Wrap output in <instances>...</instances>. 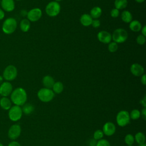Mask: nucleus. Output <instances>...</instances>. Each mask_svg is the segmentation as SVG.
Segmentation results:
<instances>
[{
  "instance_id": "nucleus-1",
  "label": "nucleus",
  "mask_w": 146,
  "mask_h": 146,
  "mask_svg": "<svg viewBox=\"0 0 146 146\" xmlns=\"http://www.w3.org/2000/svg\"><path fill=\"white\" fill-rule=\"evenodd\" d=\"M10 96L12 103L20 107L25 104L27 99L26 91L22 87H18L13 90Z\"/></svg>"
},
{
  "instance_id": "nucleus-2",
  "label": "nucleus",
  "mask_w": 146,
  "mask_h": 146,
  "mask_svg": "<svg viewBox=\"0 0 146 146\" xmlns=\"http://www.w3.org/2000/svg\"><path fill=\"white\" fill-rule=\"evenodd\" d=\"M17 27V22L14 18H8L6 19L2 26V31L6 34H11Z\"/></svg>"
},
{
  "instance_id": "nucleus-3",
  "label": "nucleus",
  "mask_w": 146,
  "mask_h": 146,
  "mask_svg": "<svg viewBox=\"0 0 146 146\" xmlns=\"http://www.w3.org/2000/svg\"><path fill=\"white\" fill-rule=\"evenodd\" d=\"M54 95L55 94L51 89L44 87L40 88L37 93L38 99L44 103H48L51 101L53 99Z\"/></svg>"
},
{
  "instance_id": "nucleus-4",
  "label": "nucleus",
  "mask_w": 146,
  "mask_h": 146,
  "mask_svg": "<svg viewBox=\"0 0 146 146\" xmlns=\"http://www.w3.org/2000/svg\"><path fill=\"white\" fill-rule=\"evenodd\" d=\"M18 71L15 66L12 64L8 65L3 70L2 77L6 81L10 82L14 80L17 76Z\"/></svg>"
},
{
  "instance_id": "nucleus-5",
  "label": "nucleus",
  "mask_w": 146,
  "mask_h": 146,
  "mask_svg": "<svg viewBox=\"0 0 146 146\" xmlns=\"http://www.w3.org/2000/svg\"><path fill=\"white\" fill-rule=\"evenodd\" d=\"M23 115L21 107L14 105L8 110V117L9 119L14 122L19 120Z\"/></svg>"
},
{
  "instance_id": "nucleus-6",
  "label": "nucleus",
  "mask_w": 146,
  "mask_h": 146,
  "mask_svg": "<svg viewBox=\"0 0 146 146\" xmlns=\"http://www.w3.org/2000/svg\"><path fill=\"white\" fill-rule=\"evenodd\" d=\"M127 38L128 33L125 29L122 28L116 29L112 35V39L116 43H123L126 41Z\"/></svg>"
},
{
  "instance_id": "nucleus-7",
  "label": "nucleus",
  "mask_w": 146,
  "mask_h": 146,
  "mask_svg": "<svg viewBox=\"0 0 146 146\" xmlns=\"http://www.w3.org/2000/svg\"><path fill=\"white\" fill-rule=\"evenodd\" d=\"M129 113L125 110H121L119 111L116 115V121L117 125L120 127H123L126 126L130 123Z\"/></svg>"
},
{
  "instance_id": "nucleus-8",
  "label": "nucleus",
  "mask_w": 146,
  "mask_h": 146,
  "mask_svg": "<svg viewBox=\"0 0 146 146\" xmlns=\"http://www.w3.org/2000/svg\"><path fill=\"white\" fill-rule=\"evenodd\" d=\"M45 10L48 16L54 17L59 14L60 11V5L56 1H51L47 5Z\"/></svg>"
},
{
  "instance_id": "nucleus-9",
  "label": "nucleus",
  "mask_w": 146,
  "mask_h": 146,
  "mask_svg": "<svg viewBox=\"0 0 146 146\" xmlns=\"http://www.w3.org/2000/svg\"><path fill=\"white\" fill-rule=\"evenodd\" d=\"M21 133V127L18 124H14L10 126L7 132V136L11 140L18 139Z\"/></svg>"
},
{
  "instance_id": "nucleus-10",
  "label": "nucleus",
  "mask_w": 146,
  "mask_h": 146,
  "mask_svg": "<svg viewBox=\"0 0 146 146\" xmlns=\"http://www.w3.org/2000/svg\"><path fill=\"white\" fill-rule=\"evenodd\" d=\"M13 90V87L10 82H3L0 85V95L2 97H7L10 95Z\"/></svg>"
},
{
  "instance_id": "nucleus-11",
  "label": "nucleus",
  "mask_w": 146,
  "mask_h": 146,
  "mask_svg": "<svg viewBox=\"0 0 146 146\" xmlns=\"http://www.w3.org/2000/svg\"><path fill=\"white\" fill-rule=\"evenodd\" d=\"M42 12L39 8H34L27 12V17L30 22H36L42 17Z\"/></svg>"
},
{
  "instance_id": "nucleus-12",
  "label": "nucleus",
  "mask_w": 146,
  "mask_h": 146,
  "mask_svg": "<svg viewBox=\"0 0 146 146\" xmlns=\"http://www.w3.org/2000/svg\"><path fill=\"white\" fill-rule=\"evenodd\" d=\"M102 131L104 135L107 136H111L115 133L116 126L112 122H106L103 126Z\"/></svg>"
},
{
  "instance_id": "nucleus-13",
  "label": "nucleus",
  "mask_w": 146,
  "mask_h": 146,
  "mask_svg": "<svg viewBox=\"0 0 146 146\" xmlns=\"http://www.w3.org/2000/svg\"><path fill=\"white\" fill-rule=\"evenodd\" d=\"M98 39L99 42L103 43H109L112 40V35L107 31L102 30L99 31L97 35Z\"/></svg>"
},
{
  "instance_id": "nucleus-14",
  "label": "nucleus",
  "mask_w": 146,
  "mask_h": 146,
  "mask_svg": "<svg viewBox=\"0 0 146 146\" xmlns=\"http://www.w3.org/2000/svg\"><path fill=\"white\" fill-rule=\"evenodd\" d=\"M2 9L7 12H11L15 9L14 0H1Z\"/></svg>"
},
{
  "instance_id": "nucleus-15",
  "label": "nucleus",
  "mask_w": 146,
  "mask_h": 146,
  "mask_svg": "<svg viewBox=\"0 0 146 146\" xmlns=\"http://www.w3.org/2000/svg\"><path fill=\"white\" fill-rule=\"evenodd\" d=\"M131 72L135 76H140L144 74V67L139 63H133L130 67Z\"/></svg>"
},
{
  "instance_id": "nucleus-16",
  "label": "nucleus",
  "mask_w": 146,
  "mask_h": 146,
  "mask_svg": "<svg viewBox=\"0 0 146 146\" xmlns=\"http://www.w3.org/2000/svg\"><path fill=\"white\" fill-rule=\"evenodd\" d=\"M12 106V102L10 99L7 97H2L0 99V107L5 111H8Z\"/></svg>"
},
{
  "instance_id": "nucleus-17",
  "label": "nucleus",
  "mask_w": 146,
  "mask_h": 146,
  "mask_svg": "<svg viewBox=\"0 0 146 146\" xmlns=\"http://www.w3.org/2000/svg\"><path fill=\"white\" fill-rule=\"evenodd\" d=\"M92 18L90 16V14H82L80 18V23L85 27H88L91 25L92 22Z\"/></svg>"
},
{
  "instance_id": "nucleus-18",
  "label": "nucleus",
  "mask_w": 146,
  "mask_h": 146,
  "mask_svg": "<svg viewBox=\"0 0 146 146\" xmlns=\"http://www.w3.org/2000/svg\"><path fill=\"white\" fill-rule=\"evenodd\" d=\"M42 83L44 88L51 89L52 88L55 81L54 78L50 75H46L43 78Z\"/></svg>"
},
{
  "instance_id": "nucleus-19",
  "label": "nucleus",
  "mask_w": 146,
  "mask_h": 146,
  "mask_svg": "<svg viewBox=\"0 0 146 146\" xmlns=\"http://www.w3.org/2000/svg\"><path fill=\"white\" fill-rule=\"evenodd\" d=\"M102 14V9L99 6H95L91 9L90 10V16L92 19H98L99 18Z\"/></svg>"
},
{
  "instance_id": "nucleus-20",
  "label": "nucleus",
  "mask_w": 146,
  "mask_h": 146,
  "mask_svg": "<svg viewBox=\"0 0 146 146\" xmlns=\"http://www.w3.org/2000/svg\"><path fill=\"white\" fill-rule=\"evenodd\" d=\"M129 29L134 32H138L140 31L141 29L142 26L141 23L137 20H133L132 21L129 23Z\"/></svg>"
},
{
  "instance_id": "nucleus-21",
  "label": "nucleus",
  "mask_w": 146,
  "mask_h": 146,
  "mask_svg": "<svg viewBox=\"0 0 146 146\" xmlns=\"http://www.w3.org/2000/svg\"><path fill=\"white\" fill-rule=\"evenodd\" d=\"M21 108L23 113L26 115H30L34 110V106L30 103H25L22 106V107H21Z\"/></svg>"
},
{
  "instance_id": "nucleus-22",
  "label": "nucleus",
  "mask_w": 146,
  "mask_h": 146,
  "mask_svg": "<svg viewBox=\"0 0 146 146\" xmlns=\"http://www.w3.org/2000/svg\"><path fill=\"white\" fill-rule=\"evenodd\" d=\"M20 29L23 32H27L30 28V22L27 19H23L20 22Z\"/></svg>"
},
{
  "instance_id": "nucleus-23",
  "label": "nucleus",
  "mask_w": 146,
  "mask_h": 146,
  "mask_svg": "<svg viewBox=\"0 0 146 146\" xmlns=\"http://www.w3.org/2000/svg\"><path fill=\"white\" fill-rule=\"evenodd\" d=\"M121 18L125 23H130L132 21V15L128 10H124L121 13Z\"/></svg>"
},
{
  "instance_id": "nucleus-24",
  "label": "nucleus",
  "mask_w": 146,
  "mask_h": 146,
  "mask_svg": "<svg viewBox=\"0 0 146 146\" xmlns=\"http://www.w3.org/2000/svg\"><path fill=\"white\" fill-rule=\"evenodd\" d=\"M52 90L54 92V94H59L62 93L64 90V86L63 83L60 82H55L52 87Z\"/></svg>"
},
{
  "instance_id": "nucleus-25",
  "label": "nucleus",
  "mask_w": 146,
  "mask_h": 146,
  "mask_svg": "<svg viewBox=\"0 0 146 146\" xmlns=\"http://www.w3.org/2000/svg\"><path fill=\"white\" fill-rule=\"evenodd\" d=\"M134 138H135V140L139 145L145 143V136L143 132H137V133H136L135 136H134Z\"/></svg>"
},
{
  "instance_id": "nucleus-26",
  "label": "nucleus",
  "mask_w": 146,
  "mask_h": 146,
  "mask_svg": "<svg viewBox=\"0 0 146 146\" xmlns=\"http://www.w3.org/2000/svg\"><path fill=\"white\" fill-rule=\"evenodd\" d=\"M128 5L127 0H115L114 2V5L116 9L121 10L125 9Z\"/></svg>"
},
{
  "instance_id": "nucleus-27",
  "label": "nucleus",
  "mask_w": 146,
  "mask_h": 146,
  "mask_svg": "<svg viewBox=\"0 0 146 146\" xmlns=\"http://www.w3.org/2000/svg\"><path fill=\"white\" fill-rule=\"evenodd\" d=\"M129 116H130L131 119H132L134 120H137L141 116L140 111L139 110L134 109L132 111H131V113H129Z\"/></svg>"
},
{
  "instance_id": "nucleus-28",
  "label": "nucleus",
  "mask_w": 146,
  "mask_h": 146,
  "mask_svg": "<svg viewBox=\"0 0 146 146\" xmlns=\"http://www.w3.org/2000/svg\"><path fill=\"white\" fill-rule=\"evenodd\" d=\"M124 141L127 145H132L135 141L134 136L132 134H127L124 137Z\"/></svg>"
},
{
  "instance_id": "nucleus-29",
  "label": "nucleus",
  "mask_w": 146,
  "mask_h": 146,
  "mask_svg": "<svg viewBox=\"0 0 146 146\" xmlns=\"http://www.w3.org/2000/svg\"><path fill=\"white\" fill-rule=\"evenodd\" d=\"M118 49V44L115 42L109 43L108 46V50L111 52H115Z\"/></svg>"
},
{
  "instance_id": "nucleus-30",
  "label": "nucleus",
  "mask_w": 146,
  "mask_h": 146,
  "mask_svg": "<svg viewBox=\"0 0 146 146\" xmlns=\"http://www.w3.org/2000/svg\"><path fill=\"white\" fill-rule=\"evenodd\" d=\"M104 133L101 129H97L96 130L93 135V137L96 140H99L102 139L103 137Z\"/></svg>"
},
{
  "instance_id": "nucleus-31",
  "label": "nucleus",
  "mask_w": 146,
  "mask_h": 146,
  "mask_svg": "<svg viewBox=\"0 0 146 146\" xmlns=\"http://www.w3.org/2000/svg\"><path fill=\"white\" fill-rule=\"evenodd\" d=\"M96 146H111V144L107 140L102 139L96 142Z\"/></svg>"
},
{
  "instance_id": "nucleus-32",
  "label": "nucleus",
  "mask_w": 146,
  "mask_h": 146,
  "mask_svg": "<svg viewBox=\"0 0 146 146\" xmlns=\"http://www.w3.org/2000/svg\"><path fill=\"white\" fill-rule=\"evenodd\" d=\"M145 36L142 34L139 35L136 38V42L140 45H143L145 42Z\"/></svg>"
},
{
  "instance_id": "nucleus-33",
  "label": "nucleus",
  "mask_w": 146,
  "mask_h": 146,
  "mask_svg": "<svg viewBox=\"0 0 146 146\" xmlns=\"http://www.w3.org/2000/svg\"><path fill=\"white\" fill-rule=\"evenodd\" d=\"M110 14L112 18H117L119 15V10L116 8H113L111 10Z\"/></svg>"
},
{
  "instance_id": "nucleus-34",
  "label": "nucleus",
  "mask_w": 146,
  "mask_h": 146,
  "mask_svg": "<svg viewBox=\"0 0 146 146\" xmlns=\"http://www.w3.org/2000/svg\"><path fill=\"white\" fill-rule=\"evenodd\" d=\"M91 25L94 28H98L100 26V22L98 19H94L92 20Z\"/></svg>"
},
{
  "instance_id": "nucleus-35",
  "label": "nucleus",
  "mask_w": 146,
  "mask_h": 146,
  "mask_svg": "<svg viewBox=\"0 0 146 146\" xmlns=\"http://www.w3.org/2000/svg\"><path fill=\"white\" fill-rule=\"evenodd\" d=\"M7 146H21V145L18 142L15 140H12L10 141Z\"/></svg>"
},
{
  "instance_id": "nucleus-36",
  "label": "nucleus",
  "mask_w": 146,
  "mask_h": 146,
  "mask_svg": "<svg viewBox=\"0 0 146 146\" xmlns=\"http://www.w3.org/2000/svg\"><path fill=\"white\" fill-rule=\"evenodd\" d=\"M140 103L143 106L144 108H146V96L144 95V98L140 100Z\"/></svg>"
},
{
  "instance_id": "nucleus-37",
  "label": "nucleus",
  "mask_w": 146,
  "mask_h": 146,
  "mask_svg": "<svg viewBox=\"0 0 146 146\" xmlns=\"http://www.w3.org/2000/svg\"><path fill=\"white\" fill-rule=\"evenodd\" d=\"M141 115L143 117V119L145 120L146 119V108H143L141 110V112H140Z\"/></svg>"
},
{
  "instance_id": "nucleus-38",
  "label": "nucleus",
  "mask_w": 146,
  "mask_h": 146,
  "mask_svg": "<svg viewBox=\"0 0 146 146\" xmlns=\"http://www.w3.org/2000/svg\"><path fill=\"white\" fill-rule=\"evenodd\" d=\"M145 74H143L141 76V82L143 85H145L146 84V77H145Z\"/></svg>"
},
{
  "instance_id": "nucleus-39",
  "label": "nucleus",
  "mask_w": 146,
  "mask_h": 146,
  "mask_svg": "<svg viewBox=\"0 0 146 146\" xmlns=\"http://www.w3.org/2000/svg\"><path fill=\"white\" fill-rule=\"evenodd\" d=\"M96 142H97V141L96 140H95L94 139H91L90 141H89V145L90 146H96Z\"/></svg>"
},
{
  "instance_id": "nucleus-40",
  "label": "nucleus",
  "mask_w": 146,
  "mask_h": 146,
  "mask_svg": "<svg viewBox=\"0 0 146 146\" xmlns=\"http://www.w3.org/2000/svg\"><path fill=\"white\" fill-rule=\"evenodd\" d=\"M5 15V14L4 11L2 9H0V21L2 20L4 18Z\"/></svg>"
},
{
  "instance_id": "nucleus-41",
  "label": "nucleus",
  "mask_w": 146,
  "mask_h": 146,
  "mask_svg": "<svg viewBox=\"0 0 146 146\" xmlns=\"http://www.w3.org/2000/svg\"><path fill=\"white\" fill-rule=\"evenodd\" d=\"M141 34L145 36H146V26L144 25L143 27H141Z\"/></svg>"
},
{
  "instance_id": "nucleus-42",
  "label": "nucleus",
  "mask_w": 146,
  "mask_h": 146,
  "mask_svg": "<svg viewBox=\"0 0 146 146\" xmlns=\"http://www.w3.org/2000/svg\"><path fill=\"white\" fill-rule=\"evenodd\" d=\"M21 14H22V15L23 17H25L26 15L27 16V12H26V10H22V11H21Z\"/></svg>"
},
{
  "instance_id": "nucleus-43",
  "label": "nucleus",
  "mask_w": 146,
  "mask_h": 146,
  "mask_svg": "<svg viewBox=\"0 0 146 146\" xmlns=\"http://www.w3.org/2000/svg\"><path fill=\"white\" fill-rule=\"evenodd\" d=\"M3 78L2 76L0 75V85H1V84L2 83V82H3Z\"/></svg>"
},
{
  "instance_id": "nucleus-44",
  "label": "nucleus",
  "mask_w": 146,
  "mask_h": 146,
  "mask_svg": "<svg viewBox=\"0 0 146 146\" xmlns=\"http://www.w3.org/2000/svg\"><path fill=\"white\" fill-rule=\"evenodd\" d=\"M135 1L138 3H143L145 0H135Z\"/></svg>"
},
{
  "instance_id": "nucleus-45",
  "label": "nucleus",
  "mask_w": 146,
  "mask_h": 146,
  "mask_svg": "<svg viewBox=\"0 0 146 146\" xmlns=\"http://www.w3.org/2000/svg\"><path fill=\"white\" fill-rule=\"evenodd\" d=\"M139 146H146V144L144 143L143 144H140V145H139Z\"/></svg>"
},
{
  "instance_id": "nucleus-46",
  "label": "nucleus",
  "mask_w": 146,
  "mask_h": 146,
  "mask_svg": "<svg viewBox=\"0 0 146 146\" xmlns=\"http://www.w3.org/2000/svg\"><path fill=\"white\" fill-rule=\"evenodd\" d=\"M62 1V0H55L54 1H56V2H60V1Z\"/></svg>"
},
{
  "instance_id": "nucleus-47",
  "label": "nucleus",
  "mask_w": 146,
  "mask_h": 146,
  "mask_svg": "<svg viewBox=\"0 0 146 146\" xmlns=\"http://www.w3.org/2000/svg\"><path fill=\"white\" fill-rule=\"evenodd\" d=\"M0 146H4V145H3V144L0 142Z\"/></svg>"
},
{
  "instance_id": "nucleus-48",
  "label": "nucleus",
  "mask_w": 146,
  "mask_h": 146,
  "mask_svg": "<svg viewBox=\"0 0 146 146\" xmlns=\"http://www.w3.org/2000/svg\"><path fill=\"white\" fill-rule=\"evenodd\" d=\"M15 1H21V0H15Z\"/></svg>"
},
{
  "instance_id": "nucleus-49",
  "label": "nucleus",
  "mask_w": 146,
  "mask_h": 146,
  "mask_svg": "<svg viewBox=\"0 0 146 146\" xmlns=\"http://www.w3.org/2000/svg\"><path fill=\"white\" fill-rule=\"evenodd\" d=\"M127 146H133V145H127Z\"/></svg>"
},
{
  "instance_id": "nucleus-50",
  "label": "nucleus",
  "mask_w": 146,
  "mask_h": 146,
  "mask_svg": "<svg viewBox=\"0 0 146 146\" xmlns=\"http://www.w3.org/2000/svg\"><path fill=\"white\" fill-rule=\"evenodd\" d=\"M0 3H1V0H0Z\"/></svg>"
}]
</instances>
